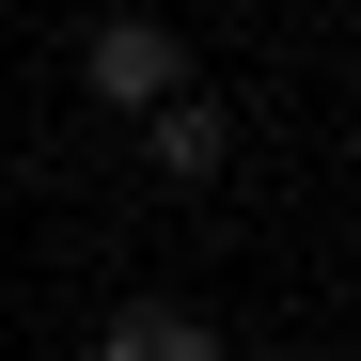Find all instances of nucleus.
<instances>
[{
  "label": "nucleus",
  "instance_id": "obj_1",
  "mask_svg": "<svg viewBox=\"0 0 361 361\" xmlns=\"http://www.w3.org/2000/svg\"><path fill=\"white\" fill-rule=\"evenodd\" d=\"M79 94H94V110H126V126H142L157 94H189V47H173V32L142 16V0H126V16H94V47H79Z\"/></svg>",
  "mask_w": 361,
  "mask_h": 361
},
{
  "label": "nucleus",
  "instance_id": "obj_2",
  "mask_svg": "<svg viewBox=\"0 0 361 361\" xmlns=\"http://www.w3.org/2000/svg\"><path fill=\"white\" fill-rule=\"evenodd\" d=\"M142 157L173 173V189H204V173L235 157V126H220V110H204V94H157V110H142Z\"/></svg>",
  "mask_w": 361,
  "mask_h": 361
},
{
  "label": "nucleus",
  "instance_id": "obj_3",
  "mask_svg": "<svg viewBox=\"0 0 361 361\" xmlns=\"http://www.w3.org/2000/svg\"><path fill=\"white\" fill-rule=\"evenodd\" d=\"M94 361H220V330L189 314V298H126V314L94 330Z\"/></svg>",
  "mask_w": 361,
  "mask_h": 361
}]
</instances>
